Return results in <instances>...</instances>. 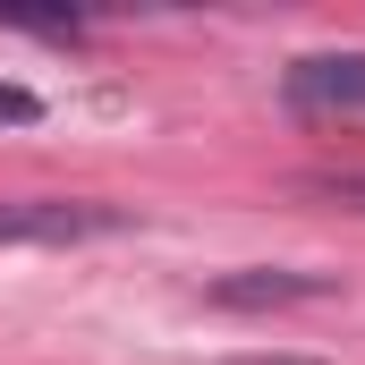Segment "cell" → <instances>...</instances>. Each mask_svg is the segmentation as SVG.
Returning <instances> with one entry per match:
<instances>
[{
	"label": "cell",
	"instance_id": "7a4b0ae2",
	"mask_svg": "<svg viewBox=\"0 0 365 365\" xmlns=\"http://www.w3.org/2000/svg\"><path fill=\"white\" fill-rule=\"evenodd\" d=\"M331 289H340L331 272H272V264H255V272L212 280V306H230V314H272V306H314V297H331Z\"/></svg>",
	"mask_w": 365,
	"mask_h": 365
},
{
	"label": "cell",
	"instance_id": "5b68a950",
	"mask_svg": "<svg viewBox=\"0 0 365 365\" xmlns=\"http://www.w3.org/2000/svg\"><path fill=\"white\" fill-rule=\"evenodd\" d=\"M0 119H43V102H34L26 86H0Z\"/></svg>",
	"mask_w": 365,
	"mask_h": 365
},
{
	"label": "cell",
	"instance_id": "3957f363",
	"mask_svg": "<svg viewBox=\"0 0 365 365\" xmlns=\"http://www.w3.org/2000/svg\"><path fill=\"white\" fill-rule=\"evenodd\" d=\"M297 110H365V51H314L289 68Z\"/></svg>",
	"mask_w": 365,
	"mask_h": 365
},
{
	"label": "cell",
	"instance_id": "6da1fadb",
	"mask_svg": "<svg viewBox=\"0 0 365 365\" xmlns=\"http://www.w3.org/2000/svg\"><path fill=\"white\" fill-rule=\"evenodd\" d=\"M110 230H128L119 204H60V195L0 204V247H68V238H110Z\"/></svg>",
	"mask_w": 365,
	"mask_h": 365
},
{
	"label": "cell",
	"instance_id": "8992f818",
	"mask_svg": "<svg viewBox=\"0 0 365 365\" xmlns=\"http://www.w3.org/2000/svg\"><path fill=\"white\" fill-rule=\"evenodd\" d=\"M221 365H323V357H221Z\"/></svg>",
	"mask_w": 365,
	"mask_h": 365
},
{
	"label": "cell",
	"instance_id": "277c9868",
	"mask_svg": "<svg viewBox=\"0 0 365 365\" xmlns=\"http://www.w3.org/2000/svg\"><path fill=\"white\" fill-rule=\"evenodd\" d=\"M297 195H340V204H365V179H357V170H306Z\"/></svg>",
	"mask_w": 365,
	"mask_h": 365
}]
</instances>
